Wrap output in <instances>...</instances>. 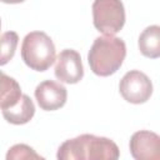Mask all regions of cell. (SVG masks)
Listing matches in <instances>:
<instances>
[{
    "mask_svg": "<svg viewBox=\"0 0 160 160\" xmlns=\"http://www.w3.org/2000/svg\"><path fill=\"white\" fill-rule=\"evenodd\" d=\"M120 156L118 145L109 138L81 134L64 141L56 158L59 160H116Z\"/></svg>",
    "mask_w": 160,
    "mask_h": 160,
    "instance_id": "obj_1",
    "label": "cell"
},
{
    "mask_svg": "<svg viewBox=\"0 0 160 160\" xmlns=\"http://www.w3.org/2000/svg\"><path fill=\"white\" fill-rule=\"evenodd\" d=\"M125 56L126 45L124 40L114 35H104L94 40L88 54V62L95 75L105 78L120 69Z\"/></svg>",
    "mask_w": 160,
    "mask_h": 160,
    "instance_id": "obj_2",
    "label": "cell"
},
{
    "mask_svg": "<svg viewBox=\"0 0 160 160\" xmlns=\"http://www.w3.org/2000/svg\"><path fill=\"white\" fill-rule=\"evenodd\" d=\"M21 59L31 70L46 71L56 61L55 45L51 38L44 31L26 34L21 44Z\"/></svg>",
    "mask_w": 160,
    "mask_h": 160,
    "instance_id": "obj_3",
    "label": "cell"
},
{
    "mask_svg": "<svg viewBox=\"0 0 160 160\" xmlns=\"http://www.w3.org/2000/svg\"><path fill=\"white\" fill-rule=\"evenodd\" d=\"M92 22L104 35H115L125 24V9L121 0H94Z\"/></svg>",
    "mask_w": 160,
    "mask_h": 160,
    "instance_id": "obj_4",
    "label": "cell"
},
{
    "mask_svg": "<svg viewBox=\"0 0 160 160\" xmlns=\"http://www.w3.org/2000/svg\"><path fill=\"white\" fill-rule=\"evenodd\" d=\"M119 91L122 99L130 104H144L152 94L150 78L140 70L128 71L119 82Z\"/></svg>",
    "mask_w": 160,
    "mask_h": 160,
    "instance_id": "obj_5",
    "label": "cell"
},
{
    "mask_svg": "<svg viewBox=\"0 0 160 160\" xmlns=\"http://www.w3.org/2000/svg\"><path fill=\"white\" fill-rule=\"evenodd\" d=\"M55 76L65 84H76L84 78V66L80 54L74 49H64L56 56Z\"/></svg>",
    "mask_w": 160,
    "mask_h": 160,
    "instance_id": "obj_6",
    "label": "cell"
},
{
    "mask_svg": "<svg viewBox=\"0 0 160 160\" xmlns=\"http://www.w3.org/2000/svg\"><path fill=\"white\" fill-rule=\"evenodd\" d=\"M130 154L136 160H160V135L149 130L134 132L129 142Z\"/></svg>",
    "mask_w": 160,
    "mask_h": 160,
    "instance_id": "obj_7",
    "label": "cell"
},
{
    "mask_svg": "<svg viewBox=\"0 0 160 160\" xmlns=\"http://www.w3.org/2000/svg\"><path fill=\"white\" fill-rule=\"evenodd\" d=\"M35 99L40 109L54 111L62 108L68 99V91L64 85L54 80H44L35 88Z\"/></svg>",
    "mask_w": 160,
    "mask_h": 160,
    "instance_id": "obj_8",
    "label": "cell"
},
{
    "mask_svg": "<svg viewBox=\"0 0 160 160\" xmlns=\"http://www.w3.org/2000/svg\"><path fill=\"white\" fill-rule=\"evenodd\" d=\"M4 119L14 125H24L29 122L35 114V105L29 95L24 94L21 100L12 108L1 110Z\"/></svg>",
    "mask_w": 160,
    "mask_h": 160,
    "instance_id": "obj_9",
    "label": "cell"
},
{
    "mask_svg": "<svg viewBox=\"0 0 160 160\" xmlns=\"http://www.w3.org/2000/svg\"><path fill=\"white\" fill-rule=\"evenodd\" d=\"M140 52L149 59L160 58V25L145 28L138 40Z\"/></svg>",
    "mask_w": 160,
    "mask_h": 160,
    "instance_id": "obj_10",
    "label": "cell"
},
{
    "mask_svg": "<svg viewBox=\"0 0 160 160\" xmlns=\"http://www.w3.org/2000/svg\"><path fill=\"white\" fill-rule=\"evenodd\" d=\"M21 88L14 78L8 76L6 74L1 72V98H0V106L1 110L9 109L15 106L22 98Z\"/></svg>",
    "mask_w": 160,
    "mask_h": 160,
    "instance_id": "obj_11",
    "label": "cell"
},
{
    "mask_svg": "<svg viewBox=\"0 0 160 160\" xmlns=\"http://www.w3.org/2000/svg\"><path fill=\"white\" fill-rule=\"evenodd\" d=\"M18 42H19V36L15 31H5L1 35V56H0L1 65H5L14 58Z\"/></svg>",
    "mask_w": 160,
    "mask_h": 160,
    "instance_id": "obj_12",
    "label": "cell"
},
{
    "mask_svg": "<svg viewBox=\"0 0 160 160\" xmlns=\"http://www.w3.org/2000/svg\"><path fill=\"white\" fill-rule=\"evenodd\" d=\"M22 159L42 160L44 158L26 144H16L9 149L6 154V160H22Z\"/></svg>",
    "mask_w": 160,
    "mask_h": 160,
    "instance_id": "obj_13",
    "label": "cell"
},
{
    "mask_svg": "<svg viewBox=\"0 0 160 160\" xmlns=\"http://www.w3.org/2000/svg\"><path fill=\"white\" fill-rule=\"evenodd\" d=\"M1 1L5 4H20V2H24L25 0H1Z\"/></svg>",
    "mask_w": 160,
    "mask_h": 160,
    "instance_id": "obj_14",
    "label": "cell"
}]
</instances>
